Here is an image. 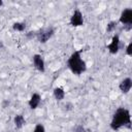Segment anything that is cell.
<instances>
[{
    "mask_svg": "<svg viewBox=\"0 0 132 132\" xmlns=\"http://www.w3.org/2000/svg\"><path fill=\"white\" fill-rule=\"evenodd\" d=\"M123 127H127V128L131 127V114L127 108L119 107L112 116L110 122V128L117 131Z\"/></svg>",
    "mask_w": 132,
    "mask_h": 132,
    "instance_id": "obj_1",
    "label": "cell"
},
{
    "mask_svg": "<svg viewBox=\"0 0 132 132\" xmlns=\"http://www.w3.org/2000/svg\"><path fill=\"white\" fill-rule=\"evenodd\" d=\"M67 65L72 73L76 75L84 73L87 69V65L81 58V51H74L68 58Z\"/></svg>",
    "mask_w": 132,
    "mask_h": 132,
    "instance_id": "obj_2",
    "label": "cell"
},
{
    "mask_svg": "<svg viewBox=\"0 0 132 132\" xmlns=\"http://www.w3.org/2000/svg\"><path fill=\"white\" fill-rule=\"evenodd\" d=\"M54 33H55V30L53 27H46L39 30L36 33V38L40 43H45L53 37Z\"/></svg>",
    "mask_w": 132,
    "mask_h": 132,
    "instance_id": "obj_3",
    "label": "cell"
},
{
    "mask_svg": "<svg viewBox=\"0 0 132 132\" xmlns=\"http://www.w3.org/2000/svg\"><path fill=\"white\" fill-rule=\"evenodd\" d=\"M70 25L73 27H79L84 25V16L78 9L74 10L72 15L70 16Z\"/></svg>",
    "mask_w": 132,
    "mask_h": 132,
    "instance_id": "obj_4",
    "label": "cell"
},
{
    "mask_svg": "<svg viewBox=\"0 0 132 132\" xmlns=\"http://www.w3.org/2000/svg\"><path fill=\"white\" fill-rule=\"evenodd\" d=\"M32 62H33V66L35 67L36 70H38L40 72H44V70H45V64H44V60H43V58H42L41 55H39V54L33 55Z\"/></svg>",
    "mask_w": 132,
    "mask_h": 132,
    "instance_id": "obj_5",
    "label": "cell"
},
{
    "mask_svg": "<svg viewBox=\"0 0 132 132\" xmlns=\"http://www.w3.org/2000/svg\"><path fill=\"white\" fill-rule=\"evenodd\" d=\"M107 50L111 55H116L118 54L119 50H120V36L118 34L113 35L111 38L110 43L107 45Z\"/></svg>",
    "mask_w": 132,
    "mask_h": 132,
    "instance_id": "obj_6",
    "label": "cell"
},
{
    "mask_svg": "<svg viewBox=\"0 0 132 132\" xmlns=\"http://www.w3.org/2000/svg\"><path fill=\"white\" fill-rule=\"evenodd\" d=\"M120 23L123 25H129V26L132 24V9L131 8H126L121 12Z\"/></svg>",
    "mask_w": 132,
    "mask_h": 132,
    "instance_id": "obj_7",
    "label": "cell"
},
{
    "mask_svg": "<svg viewBox=\"0 0 132 132\" xmlns=\"http://www.w3.org/2000/svg\"><path fill=\"white\" fill-rule=\"evenodd\" d=\"M131 88H132V79H131L130 77L124 78V79L120 82V85H119L120 91H121L122 93H124V94H128V93L130 92Z\"/></svg>",
    "mask_w": 132,
    "mask_h": 132,
    "instance_id": "obj_8",
    "label": "cell"
},
{
    "mask_svg": "<svg viewBox=\"0 0 132 132\" xmlns=\"http://www.w3.org/2000/svg\"><path fill=\"white\" fill-rule=\"evenodd\" d=\"M40 101H41L40 95L37 94V93H34V94H32V96L30 97L28 104H29V106H30L31 109H35V108H37L38 105L40 104Z\"/></svg>",
    "mask_w": 132,
    "mask_h": 132,
    "instance_id": "obj_9",
    "label": "cell"
},
{
    "mask_svg": "<svg viewBox=\"0 0 132 132\" xmlns=\"http://www.w3.org/2000/svg\"><path fill=\"white\" fill-rule=\"evenodd\" d=\"M13 124H14V127L16 129H21L26 124V120H25L24 116L23 114H15L13 118Z\"/></svg>",
    "mask_w": 132,
    "mask_h": 132,
    "instance_id": "obj_10",
    "label": "cell"
},
{
    "mask_svg": "<svg viewBox=\"0 0 132 132\" xmlns=\"http://www.w3.org/2000/svg\"><path fill=\"white\" fill-rule=\"evenodd\" d=\"M54 97L57 101H61L65 97V91L61 87H57L54 89Z\"/></svg>",
    "mask_w": 132,
    "mask_h": 132,
    "instance_id": "obj_11",
    "label": "cell"
},
{
    "mask_svg": "<svg viewBox=\"0 0 132 132\" xmlns=\"http://www.w3.org/2000/svg\"><path fill=\"white\" fill-rule=\"evenodd\" d=\"M12 29L14 31H19V32H23L26 29V24L23 22H15L12 25Z\"/></svg>",
    "mask_w": 132,
    "mask_h": 132,
    "instance_id": "obj_12",
    "label": "cell"
},
{
    "mask_svg": "<svg viewBox=\"0 0 132 132\" xmlns=\"http://www.w3.org/2000/svg\"><path fill=\"white\" fill-rule=\"evenodd\" d=\"M117 25H118V23H117L116 21L109 22V23L107 24V26H106V32H107V33H110V32L114 31L116 28H117Z\"/></svg>",
    "mask_w": 132,
    "mask_h": 132,
    "instance_id": "obj_13",
    "label": "cell"
},
{
    "mask_svg": "<svg viewBox=\"0 0 132 132\" xmlns=\"http://www.w3.org/2000/svg\"><path fill=\"white\" fill-rule=\"evenodd\" d=\"M32 132H45V128H44V126L42 124H37L34 127Z\"/></svg>",
    "mask_w": 132,
    "mask_h": 132,
    "instance_id": "obj_14",
    "label": "cell"
},
{
    "mask_svg": "<svg viewBox=\"0 0 132 132\" xmlns=\"http://www.w3.org/2000/svg\"><path fill=\"white\" fill-rule=\"evenodd\" d=\"M126 54H127L129 57L132 56V42H130V43L127 45V47H126Z\"/></svg>",
    "mask_w": 132,
    "mask_h": 132,
    "instance_id": "obj_15",
    "label": "cell"
},
{
    "mask_svg": "<svg viewBox=\"0 0 132 132\" xmlns=\"http://www.w3.org/2000/svg\"><path fill=\"white\" fill-rule=\"evenodd\" d=\"M74 132H85V128L82 127V125H77L74 129Z\"/></svg>",
    "mask_w": 132,
    "mask_h": 132,
    "instance_id": "obj_16",
    "label": "cell"
},
{
    "mask_svg": "<svg viewBox=\"0 0 132 132\" xmlns=\"http://www.w3.org/2000/svg\"><path fill=\"white\" fill-rule=\"evenodd\" d=\"M1 47H3V44H2V42H1V40H0V48Z\"/></svg>",
    "mask_w": 132,
    "mask_h": 132,
    "instance_id": "obj_17",
    "label": "cell"
},
{
    "mask_svg": "<svg viewBox=\"0 0 132 132\" xmlns=\"http://www.w3.org/2000/svg\"><path fill=\"white\" fill-rule=\"evenodd\" d=\"M3 5V2H2V0H0V7Z\"/></svg>",
    "mask_w": 132,
    "mask_h": 132,
    "instance_id": "obj_18",
    "label": "cell"
}]
</instances>
